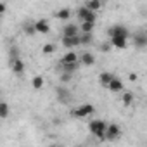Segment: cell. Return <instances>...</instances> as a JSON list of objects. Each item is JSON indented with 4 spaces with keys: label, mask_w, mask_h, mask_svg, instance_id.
<instances>
[{
    "label": "cell",
    "mask_w": 147,
    "mask_h": 147,
    "mask_svg": "<svg viewBox=\"0 0 147 147\" xmlns=\"http://www.w3.org/2000/svg\"><path fill=\"white\" fill-rule=\"evenodd\" d=\"M88 130L92 135L99 137V138H104V131H106V123L102 119H92L88 123Z\"/></svg>",
    "instance_id": "obj_1"
},
{
    "label": "cell",
    "mask_w": 147,
    "mask_h": 147,
    "mask_svg": "<svg viewBox=\"0 0 147 147\" xmlns=\"http://www.w3.org/2000/svg\"><path fill=\"white\" fill-rule=\"evenodd\" d=\"M107 35H109V38L111 36H123V38H130V31H128V28L126 26H123V24H114V26H111L109 28V31H107Z\"/></svg>",
    "instance_id": "obj_2"
},
{
    "label": "cell",
    "mask_w": 147,
    "mask_h": 147,
    "mask_svg": "<svg viewBox=\"0 0 147 147\" xmlns=\"http://www.w3.org/2000/svg\"><path fill=\"white\" fill-rule=\"evenodd\" d=\"M119 135H121V128L116 123L106 125V131H104V138L106 140H116V138H119Z\"/></svg>",
    "instance_id": "obj_3"
},
{
    "label": "cell",
    "mask_w": 147,
    "mask_h": 147,
    "mask_svg": "<svg viewBox=\"0 0 147 147\" xmlns=\"http://www.w3.org/2000/svg\"><path fill=\"white\" fill-rule=\"evenodd\" d=\"M94 111H95V109H94L92 104H83V106H80L78 109L73 111V116H75V118H87V116H92Z\"/></svg>",
    "instance_id": "obj_4"
},
{
    "label": "cell",
    "mask_w": 147,
    "mask_h": 147,
    "mask_svg": "<svg viewBox=\"0 0 147 147\" xmlns=\"http://www.w3.org/2000/svg\"><path fill=\"white\" fill-rule=\"evenodd\" d=\"M33 28H35V33H42V35H47L50 31V23L47 19H38L33 23Z\"/></svg>",
    "instance_id": "obj_5"
},
{
    "label": "cell",
    "mask_w": 147,
    "mask_h": 147,
    "mask_svg": "<svg viewBox=\"0 0 147 147\" xmlns=\"http://www.w3.org/2000/svg\"><path fill=\"white\" fill-rule=\"evenodd\" d=\"M80 67V61H76V62H59V71L61 73H75L76 69Z\"/></svg>",
    "instance_id": "obj_6"
},
{
    "label": "cell",
    "mask_w": 147,
    "mask_h": 147,
    "mask_svg": "<svg viewBox=\"0 0 147 147\" xmlns=\"http://www.w3.org/2000/svg\"><path fill=\"white\" fill-rule=\"evenodd\" d=\"M107 88H109V92H113V94H119V92H123V82H121L119 78L113 76V80L107 83Z\"/></svg>",
    "instance_id": "obj_7"
},
{
    "label": "cell",
    "mask_w": 147,
    "mask_h": 147,
    "mask_svg": "<svg viewBox=\"0 0 147 147\" xmlns=\"http://www.w3.org/2000/svg\"><path fill=\"white\" fill-rule=\"evenodd\" d=\"M11 67H12L14 75H23V73H24V61L19 59V57H16V59L11 61Z\"/></svg>",
    "instance_id": "obj_8"
},
{
    "label": "cell",
    "mask_w": 147,
    "mask_h": 147,
    "mask_svg": "<svg viewBox=\"0 0 147 147\" xmlns=\"http://www.w3.org/2000/svg\"><path fill=\"white\" fill-rule=\"evenodd\" d=\"M76 35H80V28L76 26V24H64V28H62V36H76Z\"/></svg>",
    "instance_id": "obj_9"
},
{
    "label": "cell",
    "mask_w": 147,
    "mask_h": 147,
    "mask_svg": "<svg viewBox=\"0 0 147 147\" xmlns=\"http://www.w3.org/2000/svg\"><path fill=\"white\" fill-rule=\"evenodd\" d=\"M62 45L66 49H75L80 45V36H62Z\"/></svg>",
    "instance_id": "obj_10"
},
{
    "label": "cell",
    "mask_w": 147,
    "mask_h": 147,
    "mask_svg": "<svg viewBox=\"0 0 147 147\" xmlns=\"http://www.w3.org/2000/svg\"><path fill=\"white\" fill-rule=\"evenodd\" d=\"M111 45H113L114 49L123 50V49H126V47H128V40H126V38H123V36H111Z\"/></svg>",
    "instance_id": "obj_11"
},
{
    "label": "cell",
    "mask_w": 147,
    "mask_h": 147,
    "mask_svg": "<svg viewBox=\"0 0 147 147\" xmlns=\"http://www.w3.org/2000/svg\"><path fill=\"white\" fill-rule=\"evenodd\" d=\"M133 45L138 47V49H144V47L147 45V36H145V33H137V35H133Z\"/></svg>",
    "instance_id": "obj_12"
},
{
    "label": "cell",
    "mask_w": 147,
    "mask_h": 147,
    "mask_svg": "<svg viewBox=\"0 0 147 147\" xmlns=\"http://www.w3.org/2000/svg\"><path fill=\"white\" fill-rule=\"evenodd\" d=\"M78 61H80V64H83V66H94V64H95V57H94L92 52L82 54V57H80Z\"/></svg>",
    "instance_id": "obj_13"
},
{
    "label": "cell",
    "mask_w": 147,
    "mask_h": 147,
    "mask_svg": "<svg viewBox=\"0 0 147 147\" xmlns=\"http://www.w3.org/2000/svg\"><path fill=\"white\" fill-rule=\"evenodd\" d=\"M113 73H109V71H104V73H100V75H99V83L102 85V87H107V83L113 80Z\"/></svg>",
    "instance_id": "obj_14"
},
{
    "label": "cell",
    "mask_w": 147,
    "mask_h": 147,
    "mask_svg": "<svg viewBox=\"0 0 147 147\" xmlns=\"http://www.w3.org/2000/svg\"><path fill=\"white\" fill-rule=\"evenodd\" d=\"M69 16H71V11H69V9H66V7H64V9H59V11L55 12V18H57L59 21H67V19H69Z\"/></svg>",
    "instance_id": "obj_15"
},
{
    "label": "cell",
    "mask_w": 147,
    "mask_h": 147,
    "mask_svg": "<svg viewBox=\"0 0 147 147\" xmlns=\"http://www.w3.org/2000/svg\"><path fill=\"white\" fill-rule=\"evenodd\" d=\"M94 28H95V23H88V21H82V26H80V31H82V33H94Z\"/></svg>",
    "instance_id": "obj_16"
},
{
    "label": "cell",
    "mask_w": 147,
    "mask_h": 147,
    "mask_svg": "<svg viewBox=\"0 0 147 147\" xmlns=\"http://www.w3.org/2000/svg\"><path fill=\"white\" fill-rule=\"evenodd\" d=\"M100 5H102V0H87V9H90V11H99L100 9Z\"/></svg>",
    "instance_id": "obj_17"
},
{
    "label": "cell",
    "mask_w": 147,
    "mask_h": 147,
    "mask_svg": "<svg viewBox=\"0 0 147 147\" xmlns=\"http://www.w3.org/2000/svg\"><path fill=\"white\" fill-rule=\"evenodd\" d=\"M78 61V55L75 54V52H66L64 55H62V59H61V62H76Z\"/></svg>",
    "instance_id": "obj_18"
},
{
    "label": "cell",
    "mask_w": 147,
    "mask_h": 147,
    "mask_svg": "<svg viewBox=\"0 0 147 147\" xmlns=\"http://www.w3.org/2000/svg\"><path fill=\"white\" fill-rule=\"evenodd\" d=\"M80 45H88L92 43V33H80Z\"/></svg>",
    "instance_id": "obj_19"
},
{
    "label": "cell",
    "mask_w": 147,
    "mask_h": 147,
    "mask_svg": "<svg viewBox=\"0 0 147 147\" xmlns=\"http://www.w3.org/2000/svg\"><path fill=\"white\" fill-rule=\"evenodd\" d=\"M31 85H33V88H36V90H40L42 87H43V76H40V75H36L33 80H31Z\"/></svg>",
    "instance_id": "obj_20"
},
{
    "label": "cell",
    "mask_w": 147,
    "mask_h": 147,
    "mask_svg": "<svg viewBox=\"0 0 147 147\" xmlns=\"http://www.w3.org/2000/svg\"><path fill=\"white\" fill-rule=\"evenodd\" d=\"M9 113H11V109H9V104H5V102H0V118H7V116H9Z\"/></svg>",
    "instance_id": "obj_21"
},
{
    "label": "cell",
    "mask_w": 147,
    "mask_h": 147,
    "mask_svg": "<svg viewBox=\"0 0 147 147\" xmlns=\"http://www.w3.org/2000/svg\"><path fill=\"white\" fill-rule=\"evenodd\" d=\"M121 100H123L125 106H131V102H133V94H131V92H125L123 97H121Z\"/></svg>",
    "instance_id": "obj_22"
},
{
    "label": "cell",
    "mask_w": 147,
    "mask_h": 147,
    "mask_svg": "<svg viewBox=\"0 0 147 147\" xmlns=\"http://www.w3.org/2000/svg\"><path fill=\"white\" fill-rule=\"evenodd\" d=\"M90 12V9H87V7H80L78 11H76V16H78V19L80 21H83L85 18H87V14Z\"/></svg>",
    "instance_id": "obj_23"
},
{
    "label": "cell",
    "mask_w": 147,
    "mask_h": 147,
    "mask_svg": "<svg viewBox=\"0 0 147 147\" xmlns=\"http://www.w3.org/2000/svg\"><path fill=\"white\" fill-rule=\"evenodd\" d=\"M54 50H55V45H54V43H45V45H43V49H42V52H43L45 55L52 54Z\"/></svg>",
    "instance_id": "obj_24"
},
{
    "label": "cell",
    "mask_w": 147,
    "mask_h": 147,
    "mask_svg": "<svg viewBox=\"0 0 147 147\" xmlns=\"http://www.w3.org/2000/svg\"><path fill=\"white\" fill-rule=\"evenodd\" d=\"M24 33H26V35H35L33 23H26V24H24Z\"/></svg>",
    "instance_id": "obj_25"
},
{
    "label": "cell",
    "mask_w": 147,
    "mask_h": 147,
    "mask_svg": "<svg viewBox=\"0 0 147 147\" xmlns=\"http://www.w3.org/2000/svg\"><path fill=\"white\" fill-rule=\"evenodd\" d=\"M57 92H59V99H61V100H64V99H69V94H67V90L57 88Z\"/></svg>",
    "instance_id": "obj_26"
},
{
    "label": "cell",
    "mask_w": 147,
    "mask_h": 147,
    "mask_svg": "<svg viewBox=\"0 0 147 147\" xmlns=\"http://www.w3.org/2000/svg\"><path fill=\"white\" fill-rule=\"evenodd\" d=\"M71 80V73H61V82L62 83H67Z\"/></svg>",
    "instance_id": "obj_27"
},
{
    "label": "cell",
    "mask_w": 147,
    "mask_h": 147,
    "mask_svg": "<svg viewBox=\"0 0 147 147\" xmlns=\"http://www.w3.org/2000/svg\"><path fill=\"white\" fill-rule=\"evenodd\" d=\"M5 12H7V5L4 2H0V16H4Z\"/></svg>",
    "instance_id": "obj_28"
},
{
    "label": "cell",
    "mask_w": 147,
    "mask_h": 147,
    "mask_svg": "<svg viewBox=\"0 0 147 147\" xmlns=\"http://www.w3.org/2000/svg\"><path fill=\"white\" fill-rule=\"evenodd\" d=\"M100 49H102V52H109V49H111V45H109V43H106V45H102Z\"/></svg>",
    "instance_id": "obj_29"
},
{
    "label": "cell",
    "mask_w": 147,
    "mask_h": 147,
    "mask_svg": "<svg viewBox=\"0 0 147 147\" xmlns=\"http://www.w3.org/2000/svg\"><path fill=\"white\" fill-rule=\"evenodd\" d=\"M128 78H130V80H131V82H135V80H137V78H138V76H137V75H135V73H131V75H130V76H128Z\"/></svg>",
    "instance_id": "obj_30"
}]
</instances>
